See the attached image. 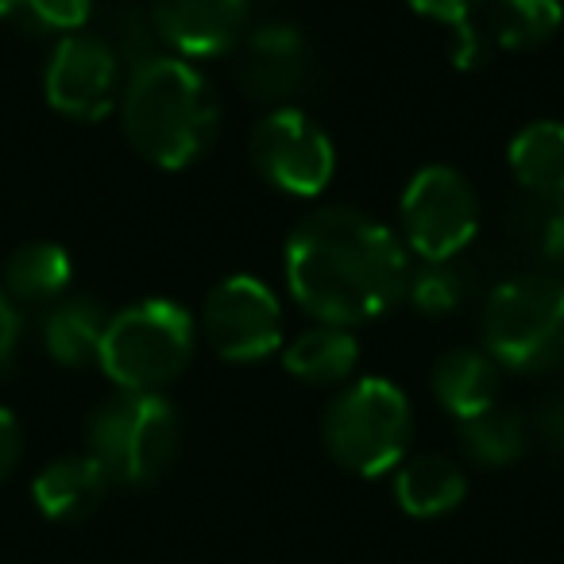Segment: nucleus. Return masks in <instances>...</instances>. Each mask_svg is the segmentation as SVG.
<instances>
[{"instance_id":"nucleus-26","label":"nucleus","mask_w":564,"mask_h":564,"mask_svg":"<svg viewBox=\"0 0 564 564\" xmlns=\"http://www.w3.org/2000/svg\"><path fill=\"white\" fill-rule=\"evenodd\" d=\"M17 345H20V314L12 306L9 291H0V371L17 360Z\"/></svg>"},{"instance_id":"nucleus-27","label":"nucleus","mask_w":564,"mask_h":564,"mask_svg":"<svg viewBox=\"0 0 564 564\" xmlns=\"http://www.w3.org/2000/svg\"><path fill=\"white\" fill-rule=\"evenodd\" d=\"M538 430H541V437H545V445L564 456V391L545 402V410H541V417H538Z\"/></svg>"},{"instance_id":"nucleus-14","label":"nucleus","mask_w":564,"mask_h":564,"mask_svg":"<svg viewBox=\"0 0 564 564\" xmlns=\"http://www.w3.org/2000/svg\"><path fill=\"white\" fill-rule=\"evenodd\" d=\"M112 479L94 456H63V460L47 464L35 476V507L51 518V522H82L101 507L105 491Z\"/></svg>"},{"instance_id":"nucleus-23","label":"nucleus","mask_w":564,"mask_h":564,"mask_svg":"<svg viewBox=\"0 0 564 564\" xmlns=\"http://www.w3.org/2000/svg\"><path fill=\"white\" fill-rule=\"evenodd\" d=\"M20 9H28L40 24L55 32H78L89 20V0H24Z\"/></svg>"},{"instance_id":"nucleus-22","label":"nucleus","mask_w":564,"mask_h":564,"mask_svg":"<svg viewBox=\"0 0 564 564\" xmlns=\"http://www.w3.org/2000/svg\"><path fill=\"white\" fill-rule=\"evenodd\" d=\"M406 299L422 310L425 317H445L453 310L464 306L468 299V271L453 259H441V263H425L417 274H410Z\"/></svg>"},{"instance_id":"nucleus-17","label":"nucleus","mask_w":564,"mask_h":564,"mask_svg":"<svg viewBox=\"0 0 564 564\" xmlns=\"http://www.w3.org/2000/svg\"><path fill=\"white\" fill-rule=\"evenodd\" d=\"M510 174L533 197H564V124L533 120L507 148Z\"/></svg>"},{"instance_id":"nucleus-11","label":"nucleus","mask_w":564,"mask_h":564,"mask_svg":"<svg viewBox=\"0 0 564 564\" xmlns=\"http://www.w3.org/2000/svg\"><path fill=\"white\" fill-rule=\"evenodd\" d=\"M251 0H151L155 35L186 58H220L248 35Z\"/></svg>"},{"instance_id":"nucleus-10","label":"nucleus","mask_w":564,"mask_h":564,"mask_svg":"<svg viewBox=\"0 0 564 564\" xmlns=\"http://www.w3.org/2000/svg\"><path fill=\"white\" fill-rule=\"evenodd\" d=\"M117 51L97 35H66L47 66V101L70 120H101L117 101Z\"/></svg>"},{"instance_id":"nucleus-1","label":"nucleus","mask_w":564,"mask_h":564,"mask_svg":"<svg viewBox=\"0 0 564 564\" xmlns=\"http://www.w3.org/2000/svg\"><path fill=\"white\" fill-rule=\"evenodd\" d=\"M286 282L310 317L352 329L406 299L410 251L376 217L329 205L310 213L286 240Z\"/></svg>"},{"instance_id":"nucleus-25","label":"nucleus","mask_w":564,"mask_h":564,"mask_svg":"<svg viewBox=\"0 0 564 564\" xmlns=\"http://www.w3.org/2000/svg\"><path fill=\"white\" fill-rule=\"evenodd\" d=\"M24 456V433H20V422L0 406V479H9L12 468Z\"/></svg>"},{"instance_id":"nucleus-15","label":"nucleus","mask_w":564,"mask_h":564,"mask_svg":"<svg viewBox=\"0 0 564 564\" xmlns=\"http://www.w3.org/2000/svg\"><path fill=\"white\" fill-rule=\"evenodd\" d=\"M464 495H468V476L460 464L445 460V456L422 453L399 464L394 499L410 518H441L460 507Z\"/></svg>"},{"instance_id":"nucleus-4","label":"nucleus","mask_w":564,"mask_h":564,"mask_svg":"<svg viewBox=\"0 0 564 564\" xmlns=\"http://www.w3.org/2000/svg\"><path fill=\"white\" fill-rule=\"evenodd\" d=\"M484 345L499 368L553 371L564 364V282L518 274L484 302Z\"/></svg>"},{"instance_id":"nucleus-28","label":"nucleus","mask_w":564,"mask_h":564,"mask_svg":"<svg viewBox=\"0 0 564 564\" xmlns=\"http://www.w3.org/2000/svg\"><path fill=\"white\" fill-rule=\"evenodd\" d=\"M20 4H24V0H0V17H12Z\"/></svg>"},{"instance_id":"nucleus-5","label":"nucleus","mask_w":564,"mask_h":564,"mask_svg":"<svg viewBox=\"0 0 564 564\" xmlns=\"http://www.w3.org/2000/svg\"><path fill=\"white\" fill-rule=\"evenodd\" d=\"M194 360V317L178 302L151 299L105 325L97 364L120 391H159Z\"/></svg>"},{"instance_id":"nucleus-13","label":"nucleus","mask_w":564,"mask_h":564,"mask_svg":"<svg viewBox=\"0 0 564 564\" xmlns=\"http://www.w3.org/2000/svg\"><path fill=\"white\" fill-rule=\"evenodd\" d=\"M433 399L456 417V422H468V417L484 414V410L499 406V387H502V368L479 348H453L433 364Z\"/></svg>"},{"instance_id":"nucleus-24","label":"nucleus","mask_w":564,"mask_h":564,"mask_svg":"<svg viewBox=\"0 0 564 564\" xmlns=\"http://www.w3.org/2000/svg\"><path fill=\"white\" fill-rule=\"evenodd\" d=\"M410 9L417 12V17L433 20V24H445V28H468L471 12L484 4V0H406Z\"/></svg>"},{"instance_id":"nucleus-6","label":"nucleus","mask_w":564,"mask_h":564,"mask_svg":"<svg viewBox=\"0 0 564 564\" xmlns=\"http://www.w3.org/2000/svg\"><path fill=\"white\" fill-rule=\"evenodd\" d=\"M182 422L159 391H124L89 417V456L112 484H155L174 464Z\"/></svg>"},{"instance_id":"nucleus-18","label":"nucleus","mask_w":564,"mask_h":564,"mask_svg":"<svg viewBox=\"0 0 564 564\" xmlns=\"http://www.w3.org/2000/svg\"><path fill=\"white\" fill-rule=\"evenodd\" d=\"M105 310L89 299H70L58 302L43 322V345H47L51 360H58L63 368H86L101 352L105 337Z\"/></svg>"},{"instance_id":"nucleus-20","label":"nucleus","mask_w":564,"mask_h":564,"mask_svg":"<svg viewBox=\"0 0 564 564\" xmlns=\"http://www.w3.org/2000/svg\"><path fill=\"white\" fill-rule=\"evenodd\" d=\"M74 263L66 256V248L58 243H24L17 256L4 267V286L9 299L20 302H51L70 286Z\"/></svg>"},{"instance_id":"nucleus-8","label":"nucleus","mask_w":564,"mask_h":564,"mask_svg":"<svg viewBox=\"0 0 564 564\" xmlns=\"http://www.w3.org/2000/svg\"><path fill=\"white\" fill-rule=\"evenodd\" d=\"M248 155L267 186L291 197H317L337 174V148L329 132L291 105L259 120L248 140Z\"/></svg>"},{"instance_id":"nucleus-16","label":"nucleus","mask_w":564,"mask_h":564,"mask_svg":"<svg viewBox=\"0 0 564 564\" xmlns=\"http://www.w3.org/2000/svg\"><path fill=\"white\" fill-rule=\"evenodd\" d=\"M282 364L299 383L310 387H333L345 383L348 376L360 364V348H356L352 329L345 325H314V329L299 333V337L286 345Z\"/></svg>"},{"instance_id":"nucleus-9","label":"nucleus","mask_w":564,"mask_h":564,"mask_svg":"<svg viewBox=\"0 0 564 564\" xmlns=\"http://www.w3.org/2000/svg\"><path fill=\"white\" fill-rule=\"evenodd\" d=\"M202 333L220 360L256 364L282 348V306L267 282L228 274L205 299Z\"/></svg>"},{"instance_id":"nucleus-2","label":"nucleus","mask_w":564,"mask_h":564,"mask_svg":"<svg viewBox=\"0 0 564 564\" xmlns=\"http://www.w3.org/2000/svg\"><path fill=\"white\" fill-rule=\"evenodd\" d=\"M217 124V94L186 58L155 55L135 66L124 89V132L151 166L186 171L209 151Z\"/></svg>"},{"instance_id":"nucleus-7","label":"nucleus","mask_w":564,"mask_h":564,"mask_svg":"<svg viewBox=\"0 0 564 564\" xmlns=\"http://www.w3.org/2000/svg\"><path fill=\"white\" fill-rule=\"evenodd\" d=\"M402 243L422 263L456 259L479 232V202L460 171L425 166L406 182L399 202Z\"/></svg>"},{"instance_id":"nucleus-12","label":"nucleus","mask_w":564,"mask_h":564,"mask_svg":"<svg viewBox=\"0 0 564 564\" xmlns=\"http://www.w3.org/2000/svg\"><path fill=\"white\" fill-rule=\"evenodd\" d=\"M240 86L263 105H279L299 97L310 82V47L299 28L263 24L240 40Z\"/></svg>"},{"instance_id":"nucleus-21","label":"nucleus","mask_w":564,"mask_h":564,"mask_svg":"<svg viewBox=\"0 0 564 564\" xmlns=\"http://www.w3.org/2000/svg\"><path fill=\"white\" fill-rule=\"evenodd\" d=\"M460 445L468 460L484 464V468H507L525 453V422L514 410L491 406L460 422Z\"/></svg>"},{"instance_id":"nucleus-19","label":"nucleus","mask_w":564,"mask_h":564,"mask_svg":"<svg viewBox=\"0 0 564 564\" xmlns=\"http://www.w3.org/2000/svg\"><path fill=\"white\" fill-rule=\"evenodd\" d=\"M564 24L561 0H491L487 28L495 47L502 51H538Z\"/></svg>"},{"instance_id":"nucleus-3","label":"nucleus","mask_w":564,"mask_h":564,"mask_svg":"<svg viewBox=\"0 0 564 564\" xmlns=\"http://www.w3.org/2000/svg\"><path fill=\"white\" fill-rule=\"evenodd\" d=\"M414 437L410 402L391 379H356L322 417L325 453L345 471L376 479L399 468Z\"/></svg>"}]
</instances>
